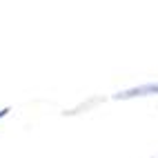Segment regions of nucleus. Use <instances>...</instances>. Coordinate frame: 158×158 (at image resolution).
Here are the masks:
<instances>
[{
  "instance_id": "f03ea898",
  "label": "nucleus",
  "mask_w": 158,
  "mask_h": 158,
  "mask_svg": "<svg viewBox=\"0 0 158 158\" xmlns=\"http://www.w3.org/2000/svg\"><path fill=\"white\" fill-rule=\"evenodd\" d=\"M105 100H107L105 96H89L87 100H82L80 105H76V107H71V109H65V111H62V116H65V118H67V116H80V114H85V111H91V109H96L98 105H102Z\"/></svg>"
},
{
  "instance_id": "f257e3e1",
  "label": "nucleus",
  "mask_w": 158,
  "mask_h": 158,
  "mask_svg": "<svg viewBox=\"0 0 158 158\" xmlns=\"http://www.w3.org/2000/svg\"><path fill=\"white\" fill-rule=\"evenodd\" d=\"M158 96V80H149L143 85H134L129 89H120L111 94V100H136V98H156Z\"/></svg>"
},
{
  "instance_id": "20e7f679",
  "label": "nucleus",
  "mask_w": 158,
  "mask_h": 158,
  "mask_svg": "<svg viewBox=\"0 0 158 158\" xmlns=\"http://www.w3.org/2000/svg\"><path fill=\"white\" fill-rule=\"evenodd\" d=\"M149 158H158V154H156V156H149Z\"/></svg>"
},
{
  "instance_id": "7ed1b4c3",
  "label": "nucleus",
  "mask_w": 158,
  "mask_h": 158,
  "mask_svg": "<svg viewBox=\"0 0 158 158\" xmlns=\"http://www.w3.org/2000/svg\"><path fill=\"white\" fill-rule=\"evenodd\" d=\"M9 111H11V107H2V109H0V120H5V118H7Z\"/></svg>"
}]
</instances>
